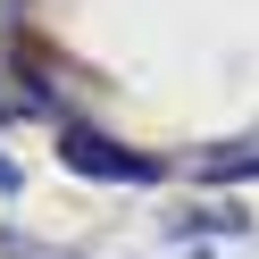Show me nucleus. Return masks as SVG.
Listing matches in <instances>:
<instances>
[{
    "mask_svg": "<svg viewBox=\"0 0 259 259\" xmlns=\"http://www.w3.org/2000/svg\"><path fill=\"white\" fill-rule=\"evenodd\" d=\"M59 159H67L75 176H109V184H159V159L117 151V142L92 134V125H67V134H59Z\"/></svg>",
    "mask_w": 259,
    "mask_h": 259,
    "instance_id": "nucleus-1",
    "label": "nucleus"
},
{
    "mask_svg": "<svg viewBox=\"0 0 259 259\" xmlns=\"http://www.w3.org/2000/svg\"><path fill=\"white\" fill-rule=\"evenodd\" d=\"M201 176H259V151H209Z\"/></svg>",
    "mask_w": 259,
    "mask_h": 259,
    "instance_id": "nucleus-2",
    "label": "nucleus"
},
{
    "mask_svg": "<svg viewBox=\"0 0 259 259\" xmlns=\"http://www.w3.org/2000/svg\"><path fill=\"white\" fill-rule=\"evenodd\" d=\"M0 192H17V159H0Z\"/></svg>",
    "mask_w": 259,
    "mask_h": 259,
    "instance_id": "nucleus-3",
    "label": "nucleus"
}]
</instances>
